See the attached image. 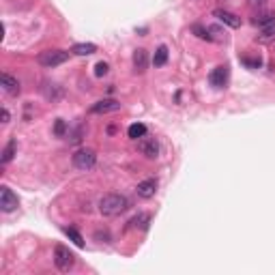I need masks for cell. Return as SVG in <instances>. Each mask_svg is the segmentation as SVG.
Here are the masks:
<instances>
[{
	"instance_id": "6da1fadb",
	"label": "cell",
	"mask_w": 275,
	"mask_h": 275,
	"mask_svg": "<svg viewBox=\"0 0 275 275\" xmlns=\"http://www.w3.org/2000/svg\"><path fill=\"white\" fill-rule=\"evenodd\" d=\"M129 209V200L121 194H106L99 200V213L104 217H116Z\"/></svg>"
},
{
	"instance_id": "7a4b0ae2",
	"label": "cell",
	"mask_w": 275,
	"mask_h": 275,
	"mask_svg": "<svg viewBox=\"0 0 275 275\" xmlns=\"http://www.w3.org/2000/svg\"><path fill=\"white\" fill-rule=\"evenodd\" d=\"M54 264H56L58 271L67 273L73 269V264H76V256H73V252H69V247L56 245L54 247Z\"/></svg>"
},
{
	"instance_id": "3957f363",
	"label": "cell",
	"mask_w": 275,
	"mask_h": 275,
	"mask_svg": "<svg viewBox=\"0 0 275 275\" xmlns=\"http://www.w3.org/2000/svg\"><path fill=\"white\" fill-rule=\"evenodd\" d=\"M37 60H39L41 67H48V69H54L62 65V62L69 60V52H62V50H45L41 52L39 56H37Z\"/></svg>"
},
{
	"instance_id": "277c9868",
	"label": "cell",
	"mask_w": 275,
	"mask_h": 275,
	"mask_svg": "<svg viewBox=\"0 0 275 275\" xmlns=\"http://www.w3.org/2000/svg\"><path fill=\"white\" fill-rule=\"evenodd\" d=\"M97 163V153L93 149H80L73 153V166L78 170H90Z\"/></svg>"
},
{
	"instance_id": "5b68a950",
	"label": "cell",
	"mask_w": 275,
	"mask_h": 275,
	"mask_svg": "<svg viewBox=\"0 0 275 275\" xmlns=\"http://www.w3.org/2000/svg\"><path fill=\"white\" fill-rule=\"evenodd\" d=\"M17 204H20V200H17V196L11 191V187H7V185L0 187V209H3L5 213H11V211L17 209Z\"/></svg>"
},
{
	"instance_id": "8992f818",
	"label": "cell",
	"mask_w": 275,
	"mask_h": 275,
	"mask_svg": "<svg viewBox=\"0 0 275 275\" xmlns=\"http://www.w3.org/2000/svg\"><path fill=\"white\" fill-rule=\"evenodd\" d=\"M138 142V151H140L144 157H149V159H155L159 155V144L155 138H140V140H135Z\"/></svg>"
},
{
	"instance_id": "52a82bcc",
	"label": "cell",
	"mask_w": 275,
	"mask_h": 275,
	"mask_svg": "<svg viewBox=\"0 0 275 275\" xmlns=\"http://www.w3.org/2000/svg\"><path fill=\"white\" fill-rule=\"evenodd\" d=\"M118 110H121V104H118L116 99H101V101H97L90 108V112L93 114H110V112H118Z\"/></svg>"
},
{
	"instance_id": "ba28073f",
	"label": "cell",
	"mask_w": 275,
	"mask_h": 275,
	"mask_svg": "<svg viewBox=\"0 0 275 275\" xmlns=\"http://www.w3.org/2000/svg\"><path fill=\"white\" fill-rule=\"evenodd\" d=\"M209 82H211V86H213V88H224L226 82H228V67L226 65L215 67L213 71H211Z\"/></svg>"
},
{
	"instance_id": "9c48e42d",
	"label": "cell",
	"mask_w": 275,
	"mask_h": 275,
	"mask_svg": "<svg viewBox=\"0 0 275 275\" xmlns=\"http://www.w3.org/2000/svg\"><path fill=\"white\" fill-rule=\"evenodd\" d=\"M213 15L217 17L219 22H224L226 26H230V28H239V26H241V17L230 13V11H224V9H215Z\"/></svg>"
},
{
	"instance_id": "30bf717a",
	"label": "cell",
	"mask_w": 275,
	"mask_h": 275,
	"mask_svg": "<svg viewBox=\"0 0 275 275\" xmlns=\"http://www.w3.org/2000/svg\"><path fill=\"white\" fill-rule=\"evenodd\" d=\"M135 191H138V196H140V198L149 200V198L155 196V191H157V181H155V179H146L142 183H138Z\"/></svg>"
},
{
	"instance_id": "8fae6325",
	"label": "cell",
	"mask_w": 275,
	"mask_h": 275,
	"mask_svg": "<svg viewBox=\"0 0 275 275\" xmlns=\"http://www.w3.org/2000/svg\"><path fill=\"white\" fill-rule=\"evenodd\" d=\"M0 86H3V90L7 95H20V82H17V78L9 76V73H3V78H0Z\"/></svg>"
},
{
	"instance_id": "7c38bea8",
	"label": "cell",
	"mask_w": 275,
	"mask_h": 275,
	"mask_svg": "<svg viewBox=\"0 0 275 275\" xmlns=\"http://www.w3.org/2000/svg\"><path fill=\"white\" fill-rule=\"evenodd\" d=\"M146 67H149V54H146L144 48H138L133 52V71L135 73H144Z\"/></svg>"
},
{
	"instance_id": "4fadbf2b",
	"label": "cell",
	"mask_w": 275,
	"mask_h": 275,
	"mask_svg": "<svg viewBox=\"0 0 275 275\" xmlns=\"http://www.w3.org/2000/svg\"><path fill=\"white\" fill-rule=\"evenodd\" d=\"M41 93H43L45 99H50V101H58V99L62 97V88L58 84H52V82H43Z\"/></svg>"
},
{
	"instance_id": "5bb4252c",
	"label": "cell",
	"mask_w": 275,
	"mask_h": 275,
	"mask_svg": "<svg viewBox=\"0 0 275 275\" xmlns=\"http://www.w3.org/2000/svg\"><path fill=\"white\" fill-rule=\"evenodd\" d=\"M97 52V45L95 43H76L71 48V54H76V56H90V54Z\"/></svg>"
},
{
	"instance_id": "9a60e30c",
	"label": "cell",
	"mask_w": 275,
	"mask_h": 275,
	"mask_svg": "<svg viewBox=\"0 0 275 275\" xmlns=\"http://www.w3.org/2000/svg\"><path fill=\"white\" fill-rule=\"evenodd\" d=\"M149 224H151V213H138L135 217H131V222H129L131 228H140V230H146Z\"/></svg>"
},
{
	"instance_id": "2e32d148",
	"label": "cell",
	"mask_w": 275,
	"mask_h": 275,
	"mask_svg": "<svg viewBox=\"0 0 275 275\" xmlns=\"http://www.w3.org/2000/svg\"><path fill=\"white\" fill-rule=\"evenodd\" d=\"M271 22H275V13H256L252 17V24L258 26V28H264V26H269Z\"/></svg>"
},
{
	"instance_id": "e0dca14e",
	"label": "cell",
	"mask_w": 275,
	"mask_h": 275,
	"mask_svg": "<svg viewBox=\"0 0 275 275\" xmlns=\"http://www.w3.org/2000/svg\"><path fill=\"white\" fill-rule=\"evenodd\" d=\"M273 39H275V22H271L269 26L260 28V35L256 37V41H260V43H269Z\"/></svg>"
},
{
	"instance_id": "ac0fdd59",
	"label": "cell",
	"mask_w": 275,
	"mask_h": 275,
	"mask_svg": "<svg viewBox=\"0 0 275 275\" xmlns=\"http://www.w3.org/2000/svg\"><path fill=\"white\" fill-rule=\"evenodd\" d=\"M166 62H168V48H166V45H159V48L155 50L153 65H155V67H163Z\"/></svg>"
},
{
	"instance_id": "d6986e66",
	"label": "cell",
	"mask_w": 275,
	"mask_h": 275,
	"mask_svg": "<svg viewBox=\"0 0 275 275\" xmlns=\"http://www.w3.org/2000/svg\"><path fill=\"white\" fill-rule=\"evenodd\" d=\"M127 135H129L131 140H140V138L146 135V125H142V123H133V125H129V129H127Z\"/></svg>"
},
{
	"instance_id": "ffe728a7",
	"label": "cell",
	"mask_w": 275,
	"mask_h": 275,
	"mask_svg": "<svg viewBox=\"0 0 275 275\" xmlns=\"http://www.w3.org/2000/svg\"><path fill=\"white\" fill-rule=\"evenodd\" d=\"M15 151H17V142L15 140H9V144L5 146V151H3V157H0V161L9 163V161L15 157Z\"/></svg>"
},
{
	"instance_id": "44dd1931",
	"label": "cell",
	"mask_w": 275,
	"mask_h": 275,
	"mask_svg": "<svg viewBox=\"0 0 275 275\" xmlns=\"http://www.w3.org/2000/svg\"><path fill=\"white\" fill-rule=\"evenodd\" d=\"M62 232H65L78 247H84V236H82V234L76 230V228H62Z\"/></svg>"
},
{
	"instance_id": "7402d4cb",
	"label": "cell",
	"mask_w": 275,
	"mask_h": 275,
	"mask_svg": "<svg viewBox=\"0 0 275 275\" xmlns=\"http://www.w3.org/2000/svg\"><path fill=\"white\" fill-rule=\"evenodd\" d=\"M209 32H211V41H226V32L222 35V28H217V26H209Z\"/></svg>"
},
{
	"instance_id": "603a6c76",
	"label": "cell",
	"mask_w": 275,
	"mask_h": 275,
	"mask_svg": "<svg viewBox=\"0 0 275 275\" xmlns=\"http://www.w3.org/2000/svg\"><path fill=\"white\" fill-rule=\"evenodd\" d=\"M196 32V37H200V39H204V41H211V35H209V28H202L200 24H194V28H191Z\"/></svg>"
},
{
	"instance_id": "cb8c5ba5",
	"label": "cell",
	"mask_w": 275,
	"mask_h": 275,
	"mask_svg": "<svg viewBox=\"0 0 275 275\" xmlns=\"http://www.w3.org/2000/svg\"><path fill=\"white\" fill-rule=\"evenodd\" d=\"M54 133H56L58 138H62V135L67 133V123L62 121V118H58V121H56V125H54Z\"/></svg>"
},
{
	"instance_id": "d4e9b609",
	"label": "cell",
	"mask_w": 275,
	"mask_h": 275,
	"mask_svg": "<svg viewBox=\"0 0 275 275\" xmlns=\"http://www.w3.org/2000/svg\"><path fill=\"white\" fill-rule=\"evenodd\" d=\"M106 73H108V62H97V65H95V76L104 78Z\"/></svg>"
},
{
	"instance_id": "484cf974",
	"label": "cell",
	"mask_w": 275,
	"mask_h": 275,
	"mask_svg": "<svg viewBox=\"0 0 275 275\" xmlns=\"http://www.w3.org/2000/svg\"><path fill=\"white\" fill-rule=\"evenodd\" d=\"M243 62L247 67H252V69H258L260 65H262V60L260 58H243Z\"/></svg>"
},
{
	"instance_id": "4316f807",
	"label": "cell",
	"mask_w": 275,
	"mask_h": 275,
	"mask_svg": "<svg viewBox=\"0 0 275 275\" xmlns=\"http://www.w3.org/2000/svg\"><path fill=\"white\" fill-rule=\"evenodd\" d=\"M95 239H99V241L104 239V243H110V232H108V230H104V232L97 230V232H95Z\"/></svg>"
},
{
	"instance_id": "83f0119b",
	"label": "cell",
	"mask_w": 275,
	"mask_h": 275,
	"mask_svg": "<svg viewBox=\"0 0 275 275\" xmlns=\"http://www.w3.org/2000/svg\"><path fill=\"white\" fill-rule=\"evenodd\" d=\"M264 3H267V0H247V5H250L252 9H262Z\"/></svg>"
},
{
	"instance_id": "f1b7e54d",
	"label": "cell",
	"mask_w": 275,
	"mask_h": 275,
	"mask_svg": "<svg viewBox=\"0 0 275 275\" xmlns=\"http://www.w3.org/2000/svg\"><path fill=\"white\" fill-rule=\"evenodd\" d=\"M9 121H11V114H9L7 108H3V125H7Z\"/></svg>"
}]
</instances>
